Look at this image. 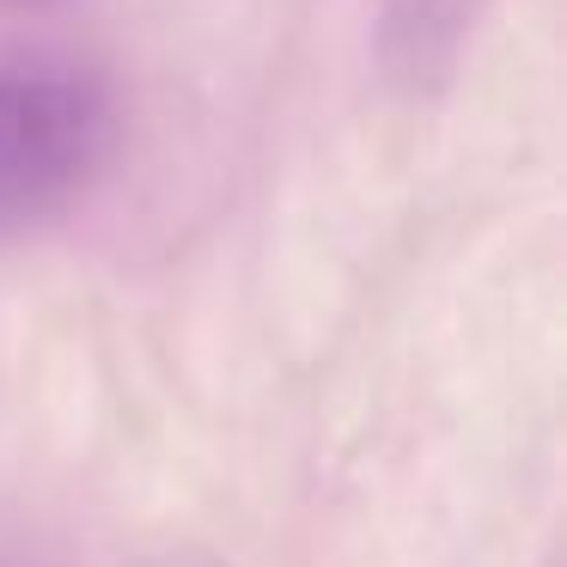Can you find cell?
<instances>
[{"instance_id":"7a4b0ae2","label":"cell","mask_w":567,"mask_h":567,"mask_svg":"<svg viewBox=\"0 0 567 567\" xmlns=\"http://www.w3.org/2000/svg\"><path fill=\"white\" fill-rule=\"evenodd\" d=\"M464 19H470V0H384V31H379L384 68L409 86L440 80L457 55Z\"/></svg>"},{"instance_id":"6da1fadb","label":"cell","mask_w":567,"mask_h":567,"mask_svg":"<svg viewBox=\"0 0 567 567\" xmlns=\"http://www.w3.org/2000/svg\"><path fill=\"white\" fill-rule=\"evenodd\" d=\"M116 147V99L86 62L0 50V233L55 220Z\"/></svg>"},{"instance_id":"3957f363","label":"cell","mask_w":567,"mask_h":567,"mask_svg":"<svg viewBox=\"0 0 567 567\" xmlns=\"http://www.w3.org/2000/svg\"><path fill=\"white\" fill-rule=\"evenodd\" d=\"M0 7H43V0H0Z\"/></svg>"}]
</instances>
